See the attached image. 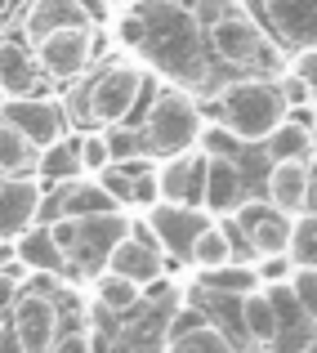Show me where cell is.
<instances>
[{
  "label": "cell",
  "mask_w": 317,
  "mask_h": 353,
  "mask_svg": "<svg viewBox=\"0 0 317 353\" xmlns=\"http://www.w3.org/2000/svg\"><path fill=\"white\" fill-rule=\"evenodd\" d=\"M143 14V45L139 50L152 59L179 85H201L206 81V45H201L197 9L183 0H147L139 5Z\"/></svg>",
  "instance_id": "cell-1"
},
{
  "label": "cell",
  "mask_w": 317,
  "mask_h": 353,
  "mask_svg": "<svg viewBox=\"0 0 317 353\" xmlns=\"http://www.w3.org/2000/svg\"><path fill=\"white\" fill-rule=\"evenodd\" d=\"M143 85H147V72L130 59H112L103 63L99 72H90L85 85H76L68 94V117H76L81 125H112V121H125L130 112L139 108L143 99Z\"/></svg>",
  "instance_id": "cell-2"
},
{
  "label": "cell",
  "mask_w": 317,
  "mask_h": 353,
  "mask_svg": "<svg viewBox=\"0 0 317 353\" xmlns=\"http://www.w3.org/2000/svg\"><path fill=\"white\" fill-rule=\"evenodd\" d=\"M214 117L237 143H264V134L286 121V99L277 94V81L241 77L214 90Z\"/></svg>",
  "instance_id": "cell-3"
},
{
  "label": "cell",
  "mask_w": 317,
  "mask_h": 353,
  "mask_svg": "<svg viewBox=\"0 0 317 353\" xmlns=\"http://www.w3.org/2000/svg\"><path fill=\"white\" fill-rule=\"evenodd\" d=\"M210 50L219 59L237 63V68H259L264 77H277L286 63V50L237 5H219L214 0V18H210Z\"/></svg>",
  "instance_id": "cell-4"
},
{
  "label": "cell",
  "mask_w": 317,
  "mask_h": 353,
  "mask_svg": "<svg viewBox=\"0 0 317 353\" xmlns=\"http://www.w3.org/2000/svg\"><path fill=\"white\" fill-rule=\"evenodd\" d=\"M197 130H201V112L179 85H165L156 90V103L147 108V121H143V152L147 157H174L183 148L197 143Z\"/></svg>",
  "instance_id": "cell-5"
},
{
  "label": "cell",
  "mask_w": 317,
  "mask_h": 353,
  "mask_svg": "<svg viewBox=\"0 0 317 353\" xmlns=\"http://www.w3.org/2000/svg\"><path fill=\"white\" fill-rule=\"evenodd\" d=\"M36 54V68H41V77L50 81H76L90 72V63H94L99 54V32L94 23H72V27H59V32L41 36V41L32 45Z\"/></svg>",
  "instance_id": "cell-6"
},
{
  "label": "cell",
  "mask_w": 317,
  "mask_h": 353,
  "mask_svg": "<svg viewBox=\"0 0 317 353\" xmlns=\"http://www.w3.org/2000/svg\"><path fill=\"white\" fill-rule=\"evenodd\" d=\"M241 9H246L286 54L309 50L317 41V0H241Z\"/></svg>",
  "instance_id": "cell-7"
},
{
  "label": "cell",
  "mask_w": 317,
  "mask_h": 353,
  "mask_svg": "<svg viewBox=\"0 0 317 353\" xmlns=\"http://www.w3.org/2000/svg\"><path fill=\"white\" fill-rule=\"evenodd\" d=\"M210 219H214L210 210L188 206V201H161L156 197L152 206H147V228H152L156 246H161L170 259H179V264H188L192 241H197V233L210 224Z\"/></svg>",
  "instance_id": "cell-8"
},
{
  "label": "cell",
  "mask_w": 317,
  "mask_h": 353,
  "mask_svg": "<svg viewBox=\"0 0 317 353\" xmlns=\"http://www.w3.org/2000/svg\"><path fill=\"white\" fill-rule=\"evenodd\" d=\"M0 117H9L36 148L54 143V139L68 134V108L63 99H50V94H18V99H5Z\"/></svg>",
  "instance_id": "cell-9"
},
{
  "label": "cell",
  "mask_w": 317,
  "mask_h": 353,
  "mask_svg": "<svg viewBox=\"0 0 317 353\" xmlns=\"http://www.w3.org/2000/svg\"><path fill=\"white\" fill-rule=\"evenodd\" d=\"M313 157H273L268 165V206L282 215L313 210Z\"/></svg>",
  "instance_id": "cell-10"
},
{
  "label": "cell",
  "mask_w": 317,
  "mask_h": 353,
  "mask_svg": "<svg viewBox=\"0 0 317 353\" xmlns=\"http://www.w3.org/2000/svg\"><path fill=\"white\" fill-rule=\"evenodd\" d=\"M103 268L134 277L139 286L156 282V277H161V246H156L152 228H147V224H130V233H125V237L116 241V246L108 250Z\"/></svg>",
  "instance_id": "cell-11"
},
{
  "label": "cell",
  "mask_w": 317,
  "mask_h": 353,
  "mask_svg": "<svg viewBox=\"0 0 317 353\" xmlns=\"http://www.w3.org/2000/svg\"><path fill=\"white\" fill-rule=\"evenodd\" d=\"M232 224L241 228L250 255H268V250H286V233H291V215H282L277 206H264V201H246L241 197Z\"/></svg>",
  "instance_id": "cell-12"
},
{
  "label": "cell",
  "mask_w": 317,
  "mask_h": 353,
  "mask_svg": "<svg viewBox=\"0 0 317 353\" xmlns=\"http://www.w3.org/2000/svg\"><path fill=\"white\" fill-rule=\"evenodd\" d=\"M130 233V219L121 210H103V215H81L76 219V250L72 259H85L90 268H103L108 250Z\"/></svg>",
  "instance_id": "cell-13"
},
{
  "label": "cell",
  "mask_w": 317,
  "mask_h": 353,
  "mask_svg": "<svg viewBox=\"0 0 317 353\" xmlns=\"http://www.w3.org/2000/svg\"><path fill=\"white\" fill-rule=\"evenodd\" d=\"M241 197H246V174H241L237 157H206V170H201V210L228 215Z\"/></svg>",
  "instance_id": "cell-14"
},
{
  "label": "cell",
  "mask_w": 317,
  "mask_h": 353,
  "mask_svg": "<svg viewBox=\"0 0 317 353\" xmlns=\"http://www.w3.org/2000/svg\"><path fill=\"white\" fill-rule=\"evenodd\" d=\"M9 327L18 331V340H23L27 353H45L54 345V336H59V309H54L50 295H23V300L14 304Z\"/></svg>",
  "instance_id": "cell-15"
},
{
  "label": "cell",
  "mask_w": 317,
  "mask_h": 353,
  "mask_svg": "<svg viewBox=\"0 0 317 353\" xmlns=\"http://www.w3.org/2000/svg\"><path fill=\"white\" fill-rule=\"evenodd\" d=\"M201 170H206V152L183 148V152L165 157V170H156V197L201 206Z\"/></svg>",
  "instance_id": "cell-16"
},
{
  "label": "cell",
  "mask_w": 317,
  "mask_h": 353,
  "mask_svg": "<svg viewBox=\"0 0 317 353\" xmlns=\"http://www.w3.org/2000/svg\"><path fill=\"white\" fill-rule=\"evenodd\" d=\"M41 215V179H5L0 174V241L18 237Z\"/></svg>",
  "instance_id": "cell-17"
},
{
  "label": "cell",
  "mask_w": 317,
  "mask_h": 353,
  "mask_svg": "<svg viewBox=\"0 0 317 353\" xmlns=\"http://www.w3.org/2000/svg\"><path fill=\"white\" fill-rule=\"evenodd\" d=\"M103 210H121L116 201L108 197V188L103 183H90V179H63V188L54 192V201L45 206V219H59V215H72V219H81V215H103Z\"/></svg>",
  "instance_id": "cell-18"
},
{
  "label": "cell",
  "mask_w": 317,
  "mask_h": 353,
  "mask_svg": "<svg viewBox=\"0 0 317 353\" xmlns=\"http://www.w3.org/2000/svg\"><path fill=\"white\" fill-rule=\"evenodd\" d=\"M41 85V68H36V54L27 41H0V94L18 99L32 94Z\"/></svg>",
  "instance_id": "cell-19"
},
{
  "label": "cell",
  "mask_w": 317,
  "mask_h": 353,
  "mask_svg": "<svg viewBox=\"0 0 317 353\" xmlns=\"http://www.w3.org/2000/svg\"><path fill=\"white\" fill-rule=\"evenodd\" d=\"M72 23H94L81 0H32L23 14V36H27V45H36L41 36L59 32V27H72Z\"/></svg>",
  "instance_id": "cell-20"
},
{
  "label": "cell",
  "mask_w": 317,
  "mask_h": 353,
  "mask_svg": "<svg viewBox=\"0 0 317 353\" xmlns=\"http://www.w3.org/2000/svg\"><path fill=\"white\" fill-rule=\"evenodd\" d=\"M36 161H41V148L9 117H0V174L5 179H36Z\"/></svg>",
  "instance_id": "cell-21"
},
{
  "label": "cell",
  "mask_w": 317,
  "mask_h": 353,
  "mask_svg": "<svg viewBox=\"0 0 317 353\" xmlns=\"http://www.w3.org/2000/svg\"><path fill=\"white\" fill-rule=\"evenodd\" d=\"M18 264L27 273H68V255L59 250V241L50 237V228H23L18 233Z\"/></svg>",
  "instance_id": "cell-22"
},
{
  "label": "cell",
  "mask_w": 317,
  "mask_h": 353,
  "mask_svg": "<svg viewBox=\"0 0 317 353\" xmlns=\"http://www.w3.org/2000/svg\"><path fill=\"white\" fill-rule=\"evenodd\" d=\"M165 353H237V349H232V340L223 336L219 327H210V322H179Z\"/></svg>",
  "instance_id": "cell-23"
},
{
  "label": "cell",
  "mask_w": 317,
  "mask_h": 353,
  "mask_svg": "<svg viewBox=\"0 0 317 353\" xmlns=\"http://www.w3.org/2000/svg\"><path fill=\"white\" fill-rule=\"evenodd\" d=\"M81 174V157H76V139L63 134L54 143L41 148V161H36V179L45 183H63V179H76Z\"/></svg>",
  "instance_id": "cell-24"
},
{
  "label": "cell",
  "mask_w": 317,
  "mask_h": 353,
  "mask_svg": "<svg viewBox=\"0 0 317 353\" xmlns=\"http://www.w3.org/2000/svg\"><path fill=\"white\" fill-rule=\"evenodd\" d=\"M241 327H246V340H255V345H273L277 318H273V304H268L264 286H255V291L241 295Z\"/></svg>",
  "instance_id": "cell-25"
},
{
  "label": "cell",
  "mask_w": 317,
  "mask_h": 353,
  "mask_svg": "<svg viewBox=\"0 0 317 353\" xmlns=\"http://www.w3.org/2000/svg\"><path fill=\"white\" fill-rule=\"evenodd\" d=\"M94 295H99V304H103L108 313H130L139 304V295H143V286H139L134 277H125V273L103 268V273L94 277Z\"/></svg>",
  "instance_id": "cell-26"
},
{
  "label": "cell",
  "mask_w": 317,
  "mask_h": 353,
  "mask_svg": "<svg viewBox=\"0 0 317 353\" xmlns=\"http://www.w3.org/2000/svg\"><path fill=\"white\" fill-rule=\"evenodd\" d=\"M264 152L268 157H313V130L300 121H282L264 134Z\"/></svg>",
  "instance_id": "cell-27"
},
{
  "label": "cell",
  "mask_w": 317,
  "mask_h": 353,
  "mask_svg": "<svg viewBox=\"0 0 317 353\" xmlns=\"http://www.w3.org/2000/svg\"><path fill=\"white\" fill-rule=\"evenodd\" d=\"M286 255H291L295 268H313V259H317V215H313V210H300V215H291Z\"/></svg>",
  "instance_id": "cell-28"
},
{
  "label": "cell",
  "mask_w": 317,
  "mask_h": 353,
  "mask_svg": "<svg viewBox=\"0 0 317 353\" xmlns=\"http://www.w3.org/2000/svg\"><path fill=\"white\" fill-rule=\"evenodd\" d=\"M232 259V246H228V233H223L219 224H210L197 233V241H192V250H188V264H197V268H219V264H228Z\"/></svg>",
  "instance_id": "cell-29"
},
{
  "label": "cell",
  "mask_w": 317,
  "mask_h": 353,
  "mask_svg": "<svg viewBox=\"0 0 317 353\" xmlns=\"http://www.w3.org/2000/svg\"><path fill=\"white\" fill-rule=\"evenodd\" d=\"M201 286L206 291H219V295H246V291H255L259 286V277H255V268H241V264H219V268H201Z\"/></svg>",
  "instance_id": "cell-30"
},
{
  "label": "cell",
  "mask_w": 317,
  "mask_h": 353,
  "mask_svg": "<svg viewBox=\"0 0 317 353\" xmlns=\"http://www.w3.org/2000/svg\"><path fill=\"white\" fill-rule=\"evenodd\" d=\"M103 143H108V157H112V161H125V157H147L143 152V134H139V130H130L125 121H112V125H103Z\"/></svg>",
  "instance_id": "cell-31"
},
{
  "label": "cell",
  "mask_w": 317,
  "mask_h": 353,
  "mask_svg": "<svg viewBox=\"0 0 317 353\" xmlns=\"http://www.w3.org/2000/svg\"><path fill=\"white\" fill-rule=\"evenodd\" d=\"M197 143H201V152H206V157H237V148H241L223 125H201L197 130Z\"/></svg>",
  "instance_id": "cell-32"
},
{
  "label": "cell",
  "mask_w": 317,
  "mask_h": 353,
  "mask_svg": "<svg viewBox=\"0 0 317 353\" xmlns=\"http://www.w3.org/2000/svg\"><path fill=\"white\" fill-rule=\"evenodd\" d=\"M76 157H81V170H103V165L112 161V157H108V143H103V134H99V130H90V134L76 139Z\"/></svg>",
  "instance_id": "cell-33"
},
{
  "label": "cell",
  "mask_w": 317,
  "mask_h": 353,
  "mask_svg": "<svg viewBox=\"0 0 317 353\" xmlns=\"http://www.w3.org/2000/svg\"><path fill=\"white\" fill-rule=\"evenodd\" d=\"M259 259V268H255V277H259V286H273V282H286L291 277V255L286 250H268V255H255Z\"/></svg>",
  "instance_id": "cell-34"
},
{
  "label": "cell",
  "mask_w": 317,
  "mask_h": 353,
  "mask_svg": "<svg viewBox=\"0 0 317 353\" xmlns=\"http://www.w3.org/2000/svg\"><path fill=\"white\" fill-rule=\"evenodd\" d=\"M286 286H291V295L300 300V309H317V273L313 268H291V277H286Z\"/></svg>",
  "instance_id": "cell-35"
},
{
  "label": "cell",
  "mask_w": 317,
  "mask_h": 353,
  "mask_svg": "<svg viewBox=\"0 0 317 353\" xmlns=\"http://www.w3.org/2000/svg\"><path fill=\"white\" fill-rule=\"evenodd\" d=\"M94 174H99V183L108 188V197L116 201V206H130V179L116 170V161H108L103 170H94Z\"/></svg>",
  "instance_id": "cell-36"
},
{
  "label": "cell",
  "mask_w": 317,
  "mask_h": 353,
  "mask_svg": "<svg viewBox=\"0 0 317 353\" xmlns=\"http://www.w3.org/2000/svg\"><path fill=\"white\" fill-rule=\"evenodd\" d=\"M116 41L125 45V50H139V45H143V14H139V9H125V14L116 18Z\"/></svg>",
  "instance_id": "cell-37"
},
{
  "label": "cell",
  "mask_w": 317,
  "mask_h": 353,
  "mask_svg": "<svg viewBox=\"0 0 317 353\" xmlns=\"http://www.w3.org/2000/svg\"><path fill=\"white\" fill-rule=\"evenodd\" d=\"M277 94L286 99V108H300V103H313V85L300 77H282L277 81Z\"/></svg>",
  "instance_id": "cell-38"
},
{
  "label": "cell",
  "mask_w": 317,
  "mask_h": 353,
  "mask_svg": "<svg viewBox=\"0 0 317 353\" xmlns=\"http://www.w3.org/2000/svg\"><path fill=\"white\" fill-rule=\"evenodd\" d=\"M156 201V170H143L130 179V206H152Z\"/></svg>",
  "instance_id": "cell-39"
},
{
  "label": "cell",
  "mask_w": 317,
  "mask_h": 353,
  "mask_svg": "<svg viewBox=\"0 0 317 353\" xmlns=\"http://www.w3.org/2000/svg\"><path fill=\"white\" fill-rule=\"evenodd\" d=\"M45 353H94V340L85 331H72V336H54V345Z\"/></svg>",
  "instance_id": "cell-40"
},
{
  "label": "cell",
  "mask_w": 317,
  "mask_h": 353,
  "mask_svg": "<svg viewBox=\"0 0 317 353\" xmlns=\"http://www.w3.org/2000/svg\"><path fill=\"white\" fill-rule=\"evenodd\" d=\"M291 77H300V81H309V85H313V77H317V54H313V45L291 54Z\"/></svg>",
  "instance_id": "cell-41"
},
{
  "label": "cell",
  "mask_w": 317,
  "mask_h": 353,
  "mask_svg": "<svg viewBox=\"0 0 317 353\" xmlns=\"http://www.w3.org/2000/svg\"><path fill=\"white\" fill-rule=\"evenodd\" d=\"M0 353H27L23 340H18V331L9 327V322H0Z\"/></svg>",
  "instance_id": "cell-42"
},
{
  "label": "cell",
  "mask_w": 317,
  "mask_h": 353,
  "mask_svg": "<svg viewBox=\"0 0 317 353\" xmlns=\"http://www.w3.org/2000/svg\"><path fill=\"white\" fill-rule=\"evenodd\" d=\"M130 353H156V349H130Z\"/></svg>",
  "instance_id": "cell-43"
},
{
  "label": "cell",
  "mask_w": 317,
  "mask_h": 353,
  "mask_svg": "<svg viewBox=\"0 0 317 353\" xmlns=\"http://www.w3.org/2000/svg\"><path fill=\"white\" fill-rule=\"evenodd\" d=\"M103 5H125V0H103Z\"/></svg>",
  "instance_id": "cell-44"
},
{
  "label": "cell",
  "mask_w": 317,
  "mask_h": 353,
  "mask_svg": "<svg viewBox=\"0 0 317 353\" xmlns=\"http://www.w3.org/2000/svg\"><path fill=\"white\" fill-rule=\"evenodd\" d=\"M5 259H9V250H0V264H5Z\"/></svg>",
  "instance_id": "cell-45"
},
{
  "label": "cell",
  "mask_w": 317,
  "mask_h": 353,
  "mask_svg": "<svg viewBox=\"0 0 317 353\" xmlns=\"http://www.w3.org/2000/svg\"><path fill=\"white\" fill-rule=\"evenodd\" d=\"M300 353H313V345H309V349H300Z\"/></svg>",
  "instance_id": "cell-46"
}]
</instances>
